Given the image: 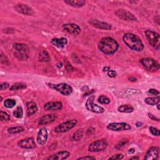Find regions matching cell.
<instances>
[{
  "mask_svg": "<svg viewBox=\"0 0 160 160\" xmlns=\"http://www.w3.org/2000/svg\"><path fill=\"white\" fill-rule=\"evenodd\" d=\"M159 156V149L158 147H151L148 151L145 157L146 160L157 159Z\"/></svg>",
  "mask_w": 160,
  "mask_h": 160,
  "instance_id": "obj_17",
  "label": "cell"
},
{
  "mask_svg": "<svg viewBox=\"0 0 160 160\" xmlns=\"http://www.w3.org/2000/svg\"><path fill=\"white\" fill-rule=\"evenodd\" d=\"M70 156V153L68 152V151H62L49 156L46 159L51 160H62L68 158Z\"/></svg>",
  "mask_w": 160,
  "mask_h": 160,
  "instance_id": "obj_19",
  "label": "cell"
},
{
  "mask_svg": "<svg viewBox=\"0 0 160 160\" xmlns=\"http://www.w3.org/2000/svg\"><path fill=\"white\" fill-rule=\"evenodd\" d=\"M14 57L20 61H26L28 58V48L27 45L15 43L13 45Z\"/></svg>",
  "mask_w": 160,
  "mask_h": 160,
  "instance_id": "obj_3",
  "label": "cell"
},
{
  "mask_svg": "<svg viewBox=\"0 0 160 160\" xmlns=\"http://www.w3.org/2000/svg\"><path fill=\"white\" fill-rule=\"evenodd\" d=\"M27 115L30 116L34 115L38 110V107L34 102H30L27 104Z\"/></svg>",
  "mask_w": 160,
  "mask_h": 160,
  "instance_id": "obj_22",
  "label": "cell"
},
{
  "mask_svg": "<svg viewBox=\"0 0 160 160\" xmlns=\"http://www.w3.org/2000/svg\"><path fill=\"white\" fill-rule=\"evenodd\" d=\"M128 142V141L126 140V141H121L120 143H119L118 144H117L115 146V148L117 149H121L126 144V143Z\"/></svg>",
  "mask_w": 160,
  "mask_h": 160,
  "instance_id": "obj_36",
  "label": "cell"
},
{
  "mask_svg": "<svg viewBox=\"0 0 160 160\" xmlns=\"http://www.w3.org/2000/svg\"><path fill=\"white\" fill-rule=\"evenodd\" d=\"M51 43L59 48H64L67 43H68V40L65 38H53L51 40Z\"/></svg>",
  "mask_w": 160,
  "mask_h": 160,
  "instance_id": "obj_21",
  "label": "cell"
},
{
  "mask_svg": "<svg viewBox=\"0 0 160 160\" xmlns=\"http://www.w3.org/2000/svg\"><path fill=\"white\" fill-rule=\"evenodd\" d=\"M118 110L119 112L121 113H132L134 110V108L132 106L130 105H121L118 107Z\"/></svg>",
  "mask_w": 160,
  "mask_h": 160,
  "instance_id": "obj_25",
  "label": "cell"
},
{
  "mask_svg": "<svg viewBox=\"0 0 160 160\" xmlns=\"http://www.w3.org/2000/svg\"><path fill=\"white\" fill-rule=\"evenodd\" d=\"M109 70H110V68H109V67H105L104 69H103L104 71H108Z\"/></svg>",
  "mask_w": 160,
  "mask_h": 160,
  "instance_id": "obj_45",
  "label": "cell"
},
{
  "mask_svg": "<svg viewBox=\"0 0 160 160\" xmlns=\"http://www.w3.org/2000/svg\"><path fill=\"white\" fill-rule=\"evenodd\" d=\"M95 99V95H91L90 96V97L88 98L85 105L86 109L89 111H91L95 113H98V114L103 113L105 111V109L102 106H98L97 105L95 104L94 103Z\"/></svg>",
  "mask_w": 160,
  "mask_h": 160,
  "instance_id": "obj_6",
  "label": "cell"
},
{
  "mask_svg": "<svg viewBox=\"0 0 160 160\" xmlns=\"http://www.w3.org/2000/svg\"><path fill=\"white\" fill-rule=\"evenodd\" d=\"M24 131V128L22 126H16V127H11L8 129V131L10 134H16Z\"/></svg>",
  "mask_w": 160,
  "mask_h": 160,
  "instance_id": "obj_29",
  "label": "cell"
},
{
  "mask_svg": "<svg viewBox=\"0 0 160 160\" xmlns=\"http://www.w3.org/2000/svg\"><path fill=\"white\" fill-rule=\"evenodd\" d=\"M1 63L3 64L7 65V66H10V62L8 60V58L5 56L3 54H1Z\"/></svg>",
  "mask_w": 160,
  "mask_h": 160,
  "instance_id": "obj_34",
  "label": "cell"
},
{
  "mask_svg": "<svg viewBox=\"0 0 160 160\" xmlns=\"http://www.w3.org/2000/svg\"><path fill=\"white\" fill-rule=\"evenodd\" d=\"M89 23L96 28L100 30H110L112 28V26L108 23L99 21L97 20H90Z\"/></svg>",
  "mask_w": 160,
  "mask_h": 160,
  "instance_id": "obj_15",
  "label": "cell"
},
{
  "mask_svg": "<svg viewBox=\"0 0 160 160\" xmlns=\"http://www.w3.org/2000/svg\"><path fill=\"white\" fill-rule=\"evenodd\" d=\"M51 87L64 96H69L73 93L72 87L66 83H60L57 85H51Z\"/></svg>",
  "mask_w": 160,
  "mask_h": 160,
  "instance_id": "obj_10",
  "label": "cell"
},
{
  "mask_svg": "<svg viewBox=\"0 0 160 160\" xmlns=\"http://www.w3.org/2000/svg\"><path fill=\"white\" fill-rule=\"evenodd\" d=\"M137 127H140V126H141L143 125V123H140V122H137L136 124Z\"/></svg>",
  "mask_w": 160,
  "mask_h": 160,
  "instance_id": "obj_46",
  "label": "cell"
},
{
  "mask_svg": "<svg viewBox=\"0 0 160 160\" xmlns=\"http://www.w3.org/2000/svg\"><path fill=\"white\" fill-rule=\"evenodd\" d=\"M159 103L158 104H157V108H158V110H159Z\"/></svg>",
  "mask_w": 160,
  "mask_h": 160,
  "instance_id": "obj_48",
  "label": "cell"
},
{
  "mask_svg": "<svg viewBox=\"0 0 160 160\" xmlns=\"http://www.w3.org/2000/svg\"><path fill=\"white\" fill-rule=\"evenodd\" d=\"M108 146V142L106 140L102 139L91 143L88 147L90 152H100L104 151Z\"/></svg>",
  "mask_w": 160,
  "mask_h": 160,
  "instance_id": "obj_8",
  "label": "cell"
},
{
  "mask_svg": "<svg viewBox=\"0 0 160 160\" xmlns=\"http://www.w3.org/2000/svg\"><path fill=\"white\" fill-rule=\"evenodd\" d=\"M48 140V131L45 128H42L38 133L36 140L38 144L43 146L46 144Z\"/></svg>",
  "mask_w": 160,
  "mask_h": 160,
  "instance_id": "obj_16",
  "label": "cell"
},
{
  "mask_svg": "<svg viewBox=\"0 0 160 160\" xmlns=\"http://www.w3.org/2000/svg\"><path fill=\"white\" fill-rule=\"evenodd\" d=\"M148 93L150 94H152V95H158L159 94V92L155 89H150L148 91Z\"/></svg>",
  "mask_w": 160,
  "mask_h": 160,
  "instance_id": "obj_40",
  "label": "cell"
},
{
  "mask_svg": "<svg viewBox=\"0 0 160 160\" xmlns=\"http://www.w3.org/2000/svg\"><path fill=\"white\" fill-rule=\"evenodd\" d=\"M96 158L95 156H86L83 157H80L78 158V159H95Z\"/></svg>",
  "mask_w": 160,
  "mask_h": 160,
  "instance_id": "obj_41",
  "label": "cell"
},
{
  "mask_svg": "<svg viewBox=\"0 0 160 160\" xmlns=\"http://www.w3.org/2000/svg\"><path fill=\"white\" fill-rule=\"evenodd\" d=\"M148 116L149 117V118L151 119L153 121H159V118H156V116H155L153 115H152L151 113H149L148 114Z\"/></svg>",
  "mask_w": 160,
  "mask_h": 160,
  "instance_id": "obj_42",
  "label": "cell"
},
{
  "mask_svg": "<svg viewBox=\"0 0 160 160\" xmlns=\"http://www.w3.org/2000/svg\"><path fill=\"white\" fill-rule=\"evenodd\" d=\"M107 129L113 131H127L131 129V126L126 123H113L109 124L107 126Z\"/></svg>",
  "mask_w": 160,
  "mask_h": 160,
  "instance_id": "obj_11",
  "label": "cell"
},
{
  "mask_svg": "<svg viewBox=\"0 0 160 160\" xmlns=\"http://www.w3.org/2000/svg\"><path fill=\"white\" fill-rule=\"evenodd\" d=\"M14 9L19 13H21L24 15L31 16L33 14H34V11H33V10L31 7H30L29 6L27 5L18 4L15 6Z\"/></svg>",
  "mask_w": 160,
  "mask_h": 160,
  "instance_id": "obj_14",
  "label": "cell"
},
{
  "mask_svg": "<svg viewBox=\"0 0 160 160\" xmlns=\"http://www.w3.org/2000/svg\"><path fill=\"white\" fill-rule=\"evenodd\" d=\"M98 102L101 104H109L110 103V99H109L107 96H105L104 95L100 96L99 99H98Z\"/></svg>",
  "mask_w": 160,
  "mask_h": 160,
  "instance_id": "obj_32",
  "label": "cell"
},
{
  "mask_svg": "<svg viewBox=\"0 0 160 160\" xmlns=\"http://www.w3.org/2000/svg\"><path fill=\"white\" fill-rule=\"evenodd\" d=\"M83 133H84V130L83 129H79L77 131H75L73 134V135L72 136V140L73 141H80L83 136Z\"/></svg>",
  "mask_w": 160,
  "mask_h": 160,
  "instance_id": "obj_28",
  "label": "cell"
},
{
  "mask_svg": "<svg viewBox=\"0 0 160 160\" xmlns=\"http://www.w3.org/2000/svg\"><path fill=\"white\" fill-rule=\"evenodd\" d=\"M27 88L26 84L23 83H16L10 87L11 91H17Z\"/></svg>",
  "mask_w": 160,
  "mask_h": 160,
  "instance_id": "obj_27",
  "label": "cell"
},
{
  "mask_svg": "<svg viewBox=\"0 0 160 160\" xmlns=\"http://www.w3.org/2000/svg\"><path fill=\"white\" fill-rule=\"evenodd\" d=\"M16 101L13 99H7L5 101L4 105L7 108H12L16 105Z\"/></svg>",
  "mask_w": 160,
  "mask_h": 160,
  "instance_id": "obj_30",
  "label": "cell"
},
{
  "mask_svg": "<svg viewBox=\"0 0 160 160\" xmlns=\"http://www.w3.org/2000/svg\"><path fill=\"white\" fill-rule=\"evenodd\" d=\"M0 117H1V120L2 121H8L10 120V116L8 115L7 113L4 112L3 111H1V115H0Z\"/></svg>",
  "mask_w": 160,
  "mask_h": 160,
  "instance_id": "obj_33",
  "label": "cell"
},
{
  "mask_svg": "<svg viewBox=\"0 0 160 160\" xmlns=\"http://www.w3.org/2000/svg\"><path fill=\"white\" fill-rule=\"evenodd\" d=\"M18 146L24 149H34L36 147L35 140L33 138H27L19 141Z\"/></svg>",
  "mask_w": 160,
  "mask_h": 160,
  "instance_id": "obj_13",
  "label": "cell"
},
{
  "mask_svg": "<svg viewBox=\"0 0 160 160\" xmlns=\"http://www.w3.org/2000/svg\"><path fill=\"white\" fill-rule=\"evenodd\" d=\"M149 131L151 132V134H153V136H159V130L156 128L153 127V126H150Z\"/></svg>",
  "mask_w": 160,
  "mask_h": 160,
  "instance_id": "obj_35",
  "label": "cell"
},
{
  "mask_svg": "<svg viewBox=\"0 0 160 160\" xmlns=\"http://www.w3.org/2000/svg\"><path fill=\"white\" fill-rule=\"evenodd\" d=\"M63 108V105L61 102H49L45 104L44 109L46 111H56L60 110Z\"/></svg>",
  "mask_w": 160,
  "mask_h": 160,
  "instance_id": "obj_20",
  "label": "cell"
},
{
  "mask_svg": "<svg viewBox=\"0 0 160 160\" xmlns=\"http://www.w3.org/2000/svg\"><path fill=\"white\" fill-rule=\"evenodd\" d=\"M78 121L77 120H71L63 122L56 126L55 128V131L56 133H64L68 131L77 125Z\"/></svg>",
  "mask_w": 160,
  "mask_h": 160,
  "instance_id": "obj_7",
  "label": "cell"
},
{
  "mask_svg": "<svg viewBox=\"0 0 160 160\" xmlns=\"http://www.w3.org/2000/svg\"><path fill=\"white\" fill-rule=\"evenodd\" d=\"M62 28L73 35H78L81 33V28L78 24L74 23H68L63 25Z\"/></svg>",
  "mask_w": 160,
  "mask_h": 160,
  "instance_id": "obj_12",
  "label": "cell"
},
{
  "mask_svg": "<svg viewBox=\"0 0 160 160\" xmlns=\"http://www.w3.org/2000/svg\"><path fill=\"white\" fill-rule=\"evenodd\" d=\"M108 77H110V78H115L116 77L117 73L114 70H109L108 72Z\"/></svg>",
  "mask_w": 160,
  "mask_h": 160,
  "instance_id": "obj_38",
  "label": "cell"
},
{
  "mask_svg": "<svg viewBox=\"0 0 160 160\" xmlns=\"http://www.w3.org/2000/svg\"><path fill=\"white\" fill-rule=\"evenodd\" d=\"M123 39L126 46L134 51L140 52L144 49V45L142 41L136 35L132 33H126L123 36Z\"/></svg>",
  "mask_w": 160,
  "mask_h": 160,
  "instance_id": "obj_2",
  "label": "cell"
},
{
  "mask_svg": "<svg viewBox=\"0 0 160 160\" xmlns=\"http://www.w3.org/2000/svg\"><path fill=\"white\" fill-rule=\"evenodd\" d=\"M131 159H139V157L138 156H133V157H131L130 158Z\"/></svg>",
  "mask_w": 160,
  "mask_h": 160,
  "instance_id": "obj_47",
  "label": "cell"
},
{
  "mask_svg": "<svg viewBox=\"0 0 160 160\" xmlns=\"http://www.w3.org/2000/svg\"><path fill=\"white\" fill-rule=\"evenodd\" d=\"M115 14L120 19L123 21H137V18L133 13L124 9L117 10L115 12Z\"/></svg>",
  "mask_w": 160,
  "mask_h": 160,
  "instance_id": "obj_9",
  "label": "cell"
},
{
  "mask_svg": "<svg viewBox=\"0 0 160 160\" xmlns=\"http://www.w3.org/2000/svg\"><path fill=\"white\" fill-rule=\"evenodd\" d=\"M160 98L159 96H158L156 97H153V98H147L145 99V102L146 104L151 106L156 105L159 103Z\"/></svg>",
  "mask_w": 160,
  "mask_h": 160,
  "instance_id": "obj_26",
  "label": "cell"
},
{
  "mask_svg": "<svg viewBox=\"0 0 160 160\" xmlns=\"http://www.w3.org/2000/svg\"><path fill=\"white\" fill-rule=\"evenodd\" d=\"M57 119V116L54 114H49L42 116L38 121L39 125H45L49 123H52L56 121Z\"/></svg>",
  "mask_w": 160,
  "mask_h": 160,
  "instance_id": "obj_18",
  "label": "cell"
},
{
  "mask_svg": "<svg viewBox=\"0 0 160 160\" xmlns=\"http://www.w3.org/2000/svg\"><path fill=\"white\" fill-rule=\"evenodd\" d=\"M145 33L149 44L158 50L160 47V37L158 33L152 30H146Z\"/></svg>",
  "mask_w": 160,
  "mask_h": 160,
  "instance_id": "obj_4",
  "label": "cell"
},
{
  "mask_svg": "<svg viewBox=\"0 0 160 160\" xmlns=\"http://www.w3.org/2000/svg\"><path fill=\"white\" fill-rule=\"evenodd\" d=\"M134 151H135V149H134V148H131V149H129V151H128V153H130V154H132V153H134Z\"/></svg>",
  "mask_w": 160,
  "mask_h": 160,
  "instance_id": "obj_43",
  "label": "cell"
},
{
  "mask_svg": "<svg viewBox=\"0 0 160 160\" xmlns=\"http://www.w3.org/2000/svg\"><path fill=\"white\" fill-rule=\"evenodd\" d=\"M123 158V155L122 154H118L116 155H114L111 157H110L109 158V159H114V160H116V159H121Z\"/></svg>",
  "mask_w": 160,
  "mask_h": 160,
  "instance_id": "obj_37",
  "label": "cell"
},
{
  "mask_svg": "<svg viewBox=\"0 0 160 160\" xmlns=\"http://www.w3.org/2000/svg\"><path fill=\"white\" fill-rule=\"evenodd\" d=\"M9 86H10L9 83H2L1 85H0V88H1V90H4L5 89H7L8 88H9Z\"/></svg>",
  "mask_w": 160,
  "mask_h": 160,
  "instance_id": "obj_39",
  "label": "cell"
},
{
  "mask_svg": "<svg viewBox=\"0 0 160 160\" xmlns=\"http://www.w3.org/2000/svg\"><path fill=\"white\" fill-rule=\"evenodd\" d=\"M98 48L103 53L112 55L118 51L119 45L115 39L110 37H105L99 41Z\"/></svg>",
  "mask_w": 160,
  "mask_h": 160,
  "instance_id": "obj_1",
  "label": "cell"
},
{
  "mask_svg": "<svg viewBox=\"0 0 160 160\" xmlns=\"http://www.w3.org/2000/svg\"><path fill=\"white\" fill-rule=\"evenodd\" d=\"M141 65L148 71H156L159 69V64L153 58H145L140 60Z\"/></svg>",
  "mask_w": 160,
  "mask_h": 160,
  "instance_id": "obj_5",
  "label": "cell"
},
{
  "mask_svg": "<svg viewBox=\"0 0 160 160\" xmlns=\"http://www.w3.org/2000/svg\"><path fill=\"white\" fill-rule=\"evenodd\" d=\"M39 61L41 62H49L51 60L49 53L46 51V50H41L39 53L38 56Z\"/></svg>",
  "mask_w": 160,
  "mask_h": 160,
  "instance_id": "obj_24",
  "label": "cell"
},
{
  "mask_svg": "<svg viewBox=\"0 0 160 160\" xmlns=\"http://www.w3.org/2000/svg\"><path fill=\"white\" fill-rule=\"evenodd\" d=\"M64 3L75 8H80L86 4V2L84 0H65Z\"/></svg>",
  "mask_w": 160,
  "mask_h": 160,
  "instance_id": "obj_23",
  "label": "cell"
},
{
  "mask_svg": "<svg viewBox=\"0 0 160 160\" xmlns=\"http://www.w3.org/2000/svg\"><path fill=\"white\" fill-rule=\"evenodd\" d=\"M129 80H130V81H133V82H134V81H136L137 80H136V78H134V77H131V78H129Z\"/></svg>",
  "mask_w": 160,
  "mask_h": 160,
  "instance_id": "obj_44",
  "label": "cell"
},
{
  "mask_svg": "<svg viewBox=\"0 0 160 160\" xmlns=\"http://www.w3.org/2000/svg\"><path fill=\"white\" fill-rule=\"evenodd\" d=\"M13 115L14 117L17 118H21L23 115V110L22 107H17V108H16L15 111L13 112Z\"/></svg>",
  "mask_w": 160,
  "mask_h": 160,
  "instance_id": "obj_31",
  "label": "cell"
}]
</instances>
